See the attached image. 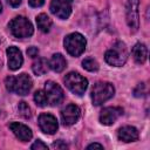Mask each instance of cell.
<instances>
[{
    "label": "cell",
    "mask_w": 150,
    "mask_h": 150,
    "mask_svg": "<svg viewBox=\"0 0 150 150\" xmlns=\"http://www.w3.org/2000/svg\"><path fill=\"white\" fill-rule=\"evenodd\" d=\"M5 84L8 91L18 95H26L32 88V79L27 74H20L19 76H7Z\"/></svg>",
    "instance_id": "1"
},
{
    "label": "cell",
    "mask_w": 150,
    "mask_h": 150,
    "mask_svg": "<svg viewBox=\"0 0 150 150\" xmlns=\"http://www.w3.org/2000/svg\"><path fill=\"white\" fill-rule=\"evenodd\" d=\"M104 59L107 63H109L110 66H115V67L123 66L128 59V50L125 45L121 41H117L109 50L105 52Z\"/></svg>",
    "instance_id": "2"
},
{
    "label": "cell",
    "mask_w": 150,
    "mask_h": 150,
    "mask_svg": "<svg viewBox=\"0 0 150 150\" xmlns=\"http://www.w3.org/2000/svg\"><path fill=\"white\" fill-rule=\"evenodd\" d=\"M114 86L109 82H97L94 84L91 90V101L95 105H101L114 96Z\"/></svg>",
    "instance_id": "3"
},
{
    "label": "cell",
    "mask_w": 150,
    "mask_h": 150,
    "mask_svg": "<svg viewBox=\"0 0 150 150\" xmlns=\"http://www.w3.org/2000/svg\"><path fill=\"white\" fill-rule=\"evenodd\" d=\"M9 29L15 38H29L33 34V25L25 16H16L9 22Z\"/></svg>",
    "instance_id": "4"
},
{
    "label": "cell",
    "mask_w": 150,
    "mask_h": 150,
    "mask_svg": "<svg viewBox=\"0 0 150 150\" xmlns=\"http://www.w3.org/2000/svg\"><path fill=\"white\" fill-rule=\"evenodd\" d=\"M86 39L80 33H71L64 39V47L71 56L81 55L86 49Z\"/></svg>",
    "instance_id": "5"
},
{
    "label": "cell",
    "mask_w": 150,
    "mask_h": 150,
    "mask_svg": "<svg viewBox=\"0 0 150 150\" xmlns=\"http://www.w3.org/2000/svg\"><path fill=\"white\" fill-rule=\"evenodd\" d=\"M64 84L67 86V88L71 93L76 94V95H83L87 87H88V81H87V79H84L79 73L71 71V73L66 75Z\"/></svg>",
    "instance_id": "6"
},
{
    "label": "cell",
    "mask_w": 150,
    "mask_h": 150,
    "mask_svg": "<svg viewBox=\"0 0 150 150\" xmlns=\"http://www.w3.org/2000/svg\"><path fill=\"white\" fill-rule=\"evenodd\" d=\"M45 93H46L47 101H48L49 105H59L63 101V91H62L61 87L53 81L46 82Z\"/></svg>",
    "instance_id": "7"
},
{
    "label": "cell",
    "mask_w": 150,
    "mask_h": 150,
    "mask_svg": "<svg viewBox=\"0 0 150 150\" xmlns=\"http://www.w3.org/2000/svg\"><path fill=\"white\" fill-rule=\"evenodd\" d=\"M138 5V0H128L127 2V23L132 32H137L139 27Z\"/></svg>",
    "instance_id": "8"
},
{
    "label": "cell",
    "mask_w": 150,
    "mask_h": 150,
    "mask_svg": "<svg viewBox=\"0 0 150 150\" xmlns=\"http://www.w3.org/2000/svg\"><path fill=\"white\" fill-rule=\"evenodd\" d=\"M73 0H52L50 12L59 19H67L71 13Z\"/></svg>",
    "instance_id": "9"
},
{
    "label": "cell",
    "mask_w": 150,
    "mask_h": 150,
    "mask_svg": "<svg viewBox=\"0 0 150 150\" xmlns=\"http://www.w3.org/2000/svg\"><path fill=\"white\" fill-rule=\"evenodd\" d=\"M39 127L45 134L53 135L56 132L59 124L56 117L53 116L52 114H41L39 116Z\"/></svg>",
    "instance_id": "10"
},
{
    "label": "cell",
    "mask_w": 150,
    "mask_h": 150,
    "mask_svg": "<svg viewBox=\"0 0 150 150\" xmlns=\"http://www.w3.org/2000/svg\"><path fill=\"white\" fill-rule=\"evenodd\" d=\"M80 108L76 104H68L61 111V120L64 125H71L80 118Z\"/></svg>",
    "instance_id": "11"
},
{
    "label": "cell",
    "mask_w": 150,
    "mask_h": 150,
    "mask_svg": "<svg viewBox=\"0 0 150 150\" xmlns=\"http://www.w3.org/2000/svg\"><path fill=\"white\" fill-rule=\"evenodd\" d=\"M123 109L121 107H107L100 114V122L104 125L112 124L120 116H122Z\"/></svg>",
    "instance_id": "12"
},
{
    "label": "cell",
    "mask_w": 150,
    "mask_h": 150,
    "mask_svg": "<svg viewBox=\"0 0 150 150\" xmlns=\"http://www.w3.org/2000/svg\"><path fill=\"white\" fill-rule=\"evenodd\" d=\"M7 56H8V68L11 70H16L22 66V62H23L22 54L16 47L14 46L8 47Z\"/></svg>",
    "instance_id": "13"
},
{
    "label": "cell",
    "mask_w": 150,
    "mask_h": 150,
    "mask_svg": "<svg viewBox=\"0 0 150 150\" xmlns=\"http://www.w3.org/2000/svg\"><path fill=\"white\" fill-rule=\"evenodd\" d=\"M9 129L13 131V134L16 136V138H19L22 142H28L32 138V130L19 122H12L9 124Z\"/></svg>",
    "instance_id": "14"
},
{
    "label": "cell",
    "mask_w": 150,
    "mask_h": 150,
    "mask_svg": "<svg viewBox=\"0 0 150 150\" xmlns=\"http://www.w3.org/2000/svg\"><path fill=\"white\" fill-rule=\"evenodd\" d=\"M117 137L120 141L122 142H134L138 138V131L136 128L127 125V127H122L121 129H118L117 131Z\"/></svg>",
    "instance_id": "15"
},
{
    "label": "cell",
    "mask_w": 150,
    "mask_h": 150,
    "mask_svg": "<svg viewBox=\"0 0 150 150\" xmlns=\"http://www.w3.org/2000/svg\"><path fill=\"white\" fill-rule=\"evenodd\" d=\"M131 54H132L134 60H135L137 63L142 64V63H144L145 60H146V56H148V49H146V47H145L144 43L138 42V43H136V45L132 47Z\"/></svg>",
    "instance_id": "16"
},
{
    "label": "cell",
    "mask_w": 150,
    "mask_h": 150,
    "mask_svg": "<svg viewBox=\"0 0 150 150\" xmlns=\"http://www.w3.org/2000/svg\"><path fill=\"white\" fill-rule=\"evenodd\" d=\"M49 68H52L54 71H56V73H60V71H62L64 68H66V66H67V61H66V59L62 56V54H54L53 56H52V59L49 60Z\"/></svg>",
    "instance_id": "17"
},
{
    "label": "cell",
    "mask_w": 150,
    "mask_h": 150,
    "mask_svg": "<svg viewBox=\"0 0 150 150\" xmlns=\"http://www.w3.org/2000/svg\"><path fill=\"white\" fill-rule=\"evenodd\" d=\"M48 68H49V63H48V61H47L46 59H43V57L38 59V60L33 63V66H32L33 73H34L35 75H38V76L46 74V73L48 71Z\"/></svg>",
    "instance_id": "18"
},
{
    "label": "cell",
    "mask_w": 150,
    "mask_h": 150,
    "mask_svg": "<svg viewBox=\"0 0 150 150\" xmlns=\"http://www.w3.org/2000/svg\"><path fill=\"white\" fill-rule=\"evenodd\" d=\"M36 25H38V28L43 32V33H47L49 32L50 29V26H52V20L49 19V16L45 13H41L36 16Z\"/></svg>",
    "instance_id": "19"
},
{
    "label": "cell",
    "mask_w": 150,
    "mask_h": 150,
    "mask_svg": "<svg viewBox=\"0 0 150 150\" xmlns=\"http://www.w3.org/2000/svg\"><path fill=\"white\" fill-rule=\"evenodd\" d=\"M82 66L88 71H96L98 69V63L93 57H87L82 61Z\"/></svg>",
    "instance_id": "20"
},
{
    "label": "cell",
    "mask_w": 150,
    "mask_h": 150,
    "mask_svg": "<svg viewBox=\"0 0 150 150\" xmlns=\"http://www.w3.org/2000/svg\"><path fill=\"white\" fill-rule=\"evenodd\" d=\"M34 101H35V103L39 107L47 105L48 104V101H47V96H46L45 90H38V91H35V94H34Z\"/></svg>",
    "instance_id": "21"
},
{
    "label": "cell",
    "mask_w": 150,
    "mask_h": 150,
    "mask_svg": "<svg viewBox=\"0 0 150 150\" xmlns=\"http://www.w3.org/2000/svg\"><path fill=\"white\" fill-rule=\"evenodd\" d=\"M18 112L20 114V116H22L23 118H29L30 117V108L26 102H20L18 104Z\"/></svg>",
    "instance_id": "22"
},
{
    "label": "cell",
    "mask_w": 150,
    "mask_h": 150,
    "mask_svg": "<svg viewBox=\"0 0 150 150\" xmlns=\"http://www.w3.org/2000/svg\"><path fill=\"white\" fill-rule=\"evenodd\" d=\"M33 150H40V149H48V146H47V144H45L42 141H40V139H38V141H35V143H33L32 144V146H30Z\"/></svg>",
    "instance_id": "23"
},
{
    "label": "cell",
    "mask_w": 150,
    "mask_h": 150,
    "mask_svg": "<svg viewBox=\"0 0 150 150\" xmlns=\"http://www.w3.org/2000/svg\"><path fill=\"white\" fill-rule=\"evenodd\" d=\"M53 148H54V149H67L68 145H67L63 141L59 139V141H56V142L53 143Z\"/></svg>",
    "instance_id": "24"
},
{
    "label": "cell",
    "mask_w": 150,
    "mask_h": 150,
    "mask_svg": "<svg viewBox=\"0 0 150 150\" xmlns=\"http://www.w3.org/2000/svg\"><path fill=\"white\" fill-rule=\"evenodd\" d=\"M27 54H28V56H30V57H35V56H38V54H39V49H38L36 47H29V48L27 49Z\"/></svg>",
    "instance_id": "25"
},
{
    "label": "cell",
    "mask_w": 150,
    "mask_h": 150,
    "mask_svg": "<svg viewBox=\"0 0 150 150\" xmlns=\"http://www.w3.org/2000/svg\"><path fill=\"white\" fill-rule=\"evenodd\" d=\"M32 7H41L45 2V0H29L28 1Z\"/></svg>",
    "instance_id": "26"
},
{
    "label": "cell",
    "mask_w": 150,
    "mask_h": 150,
    "mask_svg": "<svg viewBox=\"0 0 150 150\" xmlns=\"http://www.w3.org/2000/svg\"><path fill=\"white\" fill-rule=\"evenodd\" d=\"M87 149H103V145L98 144V143H93V144H89L87 146Z\"/></svg>",
    "instance_id": "27"
},
{
    "label": "cell",
    "mask_w": 150,
    "mask_h": 150,
    "mask_svg": "<svg viewBox=\"0 0 150 150\" xmlns=\"http://www.w3.org/2000/svg\"><path fill=\"white\" fill-rule=\"evenodd\" d=\"M7 1H8V4H9L11 6H13V7H18V6L21 4L22 0H7Z\"/></svg>",
    "instance_id": "28"
},
{
    "label": "cell",
    "mask_w": 150,
    "mask_h": 150,
    "mask_svg": "<svg viewBox=\"0 0 150 150\" xmlns=\"http://www.w3.org/2000/svg\"><path fill=\"white\" fill-rule=\"evenodd\" d=\"M1 11H2V5H1V2H0V13H1Z\"/></svg>",
    "instance_id": "29"
}]
</instances>
